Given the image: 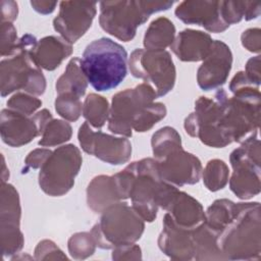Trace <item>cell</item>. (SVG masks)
<instances>
[{
	"label": "cell",
	"mask_w": 261,
	"mask_h": 261,
	"mask_svg": "<svg viewBox=\"0 0 261 261\" xmlns=\"http://www.w3.org/2000/svg\"><path fill=\"white\" fill-rule=\"evenodd\" d=\"M126 167L130 173L128 199L132 207L144 221L152 222L157 217L158 208L166 210L178 189L161 178L154 158H143Z\"/></svg>",
	"instance_id": "obj_1"
},
{
	"label": "cell",
	"mask_w": 261,
	"mask_h": 261,
	"mask_svg": "<svg viewBox=\"0 0 261 261\" xmlns=\"http://www.w3.org/2000/svg\"><path fill=\"white\" fill-rule=\"evenodd\" d=\"M224 260H259L261 214L259 202H240L233 219L217 238Z\"/></svg>",
	"instance_id": "obj_2"
},
{
	"label": "cell",
	"mask_w": 261,
	"mask_h": 261,
	"mask_svg": "<svg viewBox=\"0 0 261 261\" xmlns=\"http://www.w3.org/2000/svg\"><path fill=\"white\" fill-rule=\"evenodd\" d=\"M82 67L89 84L96 91H110L127 74V52L120 44L103 37L87 45Z\"/></svg>",
	"instance_id": "obj_3"
},
{
	"label": "cell",
	"mask_w": 261,
	"mask_h": 261,
	"mask_svg": "<svg viewBox=\"0 0 261 261\" xmlns=\"http://www.w3.org/2000/svg\"><path fill=\"white\" fill-rule=\"evenodd\" d=\"M38 40L31 34L22 35L17 43L15 52L0 63L1 96L6 97L15 91H23L36 97L46 90V79L34 61L31 51Z\"/></svg>",
	"instance_id": "obj_4"
},
{
	"label": "cell",
	"mask_w": 261,
	"mask_h": 261,
	"mask_svg": "<svg viewBox=\"0 0 261 261\" xmlns=\"http://www.w3.org/2000/svg\"><path fill=\"white\" fill-rule=\"evenodd\" d=\"M173 1L119 0L100 2L99 24L103 31L122 41H132L140 25L151 14L168 10Z\"/></svg>",
	"instance_id": "obj_5"
},
{
	"label": "cell",
	"mask_w": 261,
	"mask_h": 261,
	"mask_svg": "<svg viewBox=\"0 0 261 261\" xmlns=\"http://www.w3.org/2000/svg\"><path fill=\"white\" fill-rule=\"evenodd\" d=\"M145 230L144 219L125 202L107 207L91 229L96 246L103 250L135 244Z\"/></svg>",
	"instance_id": "obj_6"
},
{
	"label": "cell",
	"mask_w": 261,
	"mask_h": 261,
	"mask_svg": "<svg viewBox=\"0 0 261 261\" xmlns=\"http://www.w3.org/2000/svg\"><path fill=\"white\" fill-rule=\"evenodd\" d=\"M258 132H253L241 142V146L229 155L232 173L229 179L230 191L242 200H249L260 193L261 150Z\"/></svg>",
	"instance_id": "obj_7"
},
{
	"label": "cell",
	"mask_w": 261,
	"mask_h": 261,
	"mask_svg": "<svg viewBox=\"0 0 261 261\" xmlns=\"http://www.w3.org/2000/svg\"><path fill=\"white\" fill-rule=\"evenodd\" d=\"M82 164V153L73 144L56 148L40 168L38 181L41 190L51 197L64 196L72 189Z\"/></svg>",
	"instance_id": "obj_8"
},
{
	"label": "cell",
	"mask_w": 261,
	"mask_h": 261,
	"mask_svg": "<svg viewBox=\"0 0 261 261\" xmlns=\"http://www.w3.org/2000/svg\"><path fill=\"white\" fill-rule=\"evenodd\" d=\"M128 67L132 75L152 87L157 97L165 96L174 88L176 69L166 50L137 48L130 54Z\"/></svg>",
	"instance_id": "obj_9"
},
{
	"label": "cell",
	"mask_w": 261,
	"mask_h": 261,
	"mask_svg": "<svg viewBox=\"0 0 261 261\" xmlns=\"http://www.w3.org/2000/svg\"><path fill=\"white\" fill-rule=\"evenodd\" d=\"M158 98L148 84H140L113 95L109 110L108 129L125 138L133 136V123L144 107Z\"/></svg>",
	"instance_id": "obj_10"
},
{
	"label": "cell",
	"mask_w": 261,
	"mask_h": 261,
	"mask_svg": "<svg viewBox=\"0 0 261 261\" xmlns=\"http://www.w3.org/2000/svg\"><path fill=\"white\" fill-rule=\"evenodd\" d=\"M52 119L51 112L46 108L33 115H24L4 108L0 115L1 139L10 147H21L42 136Z\"/></svg>",
	"instance_id": "obj_11"
},
{
	"label": "cell",
	"mask_w": 261,
	"mask_h": 261,
	"mask_svg": "<svg viewBox=\"0 0 261 261\" xmlns=\"http://www.w3.org/2000/svg\"><path fill=\"white\" fill-rule=\"evenodd\" d=\"M21 207L17 190L8 182H2L0 196V239L3 257L17 254L24 245L20 230Z\"/></svg>",
	"instance_id": "obj_12"
},
{
	"label": "cell",
	"mask_w": 261,
	"mask_h": 261,
	"mask_svg": "<svg viewBox=\"0 0 261 261\" xmlns=\"http://www.w3.org/2000/svg\"><path fill=\"white\" fill-rule=\"evenodd\" d=\"M77 140L85 153L111 165H121L130 159L132 144L127 138L95 132L87 121L80 126Z\"/></svg>",
	"instance_id": "obj_13"
},
{
	"label": "cell",
	"mask_w": 261,
	"mask_h": 261,
	"mask_svg": "<svg viewBox=\"0 0 261 261\" xmlns=\"http://www.w3.org/2000/svg\"><path fill=\"white\" fill-rule=\"evenodd\" d=\"M97 13V3L89 1H61L53 28L69 44L79 41L91 28Z\"/></svg>",
	"instance_id": "obj_14"
},
{
	"label": "cell",
	"mask_w": 261,
	"mask_h": 261,
	"mask_svg": "<svg viewBox=\"0 0 261 261\" xmlns=\"http://www.w3.org/2000/svg\"><path fill=\"white\" fill-rule=\"evenodd\" d=\"M157 162L161 178L175 187L195 185L200 180L203 166L194 154L176 147L158 159Z\"/></svg>",
	"instance_id": "obj_15"
},
{
	"label": "cell",
	"mask_w": 261,
	"mask_h": 261,
	"mask_svg": "<svg viewBox=\"0 0 261 261\" xmlns=\"http://www.w3.org/2000/svg\"><path fill=\"white\" fill-rule=\"evenodd\" d=\"M232 66V53L228 45L214 40L209 55L197 70L198 86L204 91L219 89L227 81Z\"/></svg>",
	"instance_id": "obj_16"
},
{
	"label": "cell",
	"mask_w": 261,
	"mask_h": 261,
	"mask_svg": "<svg viewBox=\"0 0 261 261\" xmlns=\"http://www.w3.org/2000/svg\"><path fill=\"white\" fill-rule=\"evenodd\" d=\"M174 14L182 22L201 25L210 33H222L229 28L222 16L221 1H181Z\"/></svg>",
	"instance_id": "obj_17"
},
{
	"label": "cell",
	"mask_w": 261,
	"mask_h": 261,
	"mask_svg": "<svg viewBox=\"0 0 261 261\" xmlns=\"http://www.w3.org/2000/svg\"><path fill=\"white\" fill-rule=\"evenodd\" d=\"M194 228L179 226L166 212L162 221V230L158 237L159 249L172 260H192L194 258Z\"/></svg>",
	"instance_id": "obj_18"
},
{
	"label": "cell",
	"mask_w": 261,
	"mask_h": 261,
	"mask_svg": "<svg viewBox=\"0 0 261 261\" xmlns=\"http://www.w3.org/2000/svg\"><path fill=\"white\" fill-rule=\"evenodd\" d=\"M213 41L208 33L186 29L175 36L170 49L181 61H203L209 55Z\"/></svg>",
	"instance_id": "obj_19"
},
{
	"label": "cell",
	"mask_w": 261,
	"mask_h": 261,
	"mask_svg": "<svg viewBox=\"0 0 261 261\" xmlns=\"http://www.w3.org/2000/svg\"><path fill=\"white\" fill-rule=\"evenodd\" d=\"M72 45L61 37L47 36L40 39L31 51L36 64L45 70L56 69L72 53Z\"/></svg>",
	"instance_id": "obj_20"
},
{
	"label": "cell",
	"mask_w": 261,
	"mask_h": 261,
	"mask_svg": "<svg viewBox=\"0 0 261 261\" xmlns=\"http://www.w3.org/2000/svg\"><path fill=\"white\" fill-rule=\"evenodd\" d=\"M176 224L186 228H194L205 220L202 204L186 192L177 191L165 210Z\"/></svg>",
	"instance_id": "obj_21"
},
{
	"label": "cell",
	"mask_w": 261,
	"mask_h": 261,
	"mask_svg": "<svg viewBox=\"0 0 261 261\" xmlns=\"http://www.w3.org/2000/svg\"><path fill=\"white\" fill-rule=\"evenodd\" d=\"M122 201L113 175L100 174L92 178L87 187V204L95 213H102L107 207Z\"/></svg>",
	"instance_id": "obj_22"
},
{
	"label": "cell",
	"mask_w": 261,
	"mask_h": 261,
	"mask_svg": "<svg viewBox=\"0 0 261 261\" xmlns=\"http://www.w3.org/2000/svg\"><path fill=\"white\" fill-rule=\"evenodd\" d=\"M88 80L82 67V59L72 57L64 72L56 81L55 89L57 95L70 94L76 97H83L88 88Z\"/></svg>",
	"instance_id": "obj_23"
},
{
	"label": "cell",
	"mask_w": 261,
	"mask_h": 261,
	"mask_svg": "<svg viewBox=\"0 0 261 261\" xmlns=\"http://www.w3.org/2000/svg\"><path fill=\"white\" fill-rule=\"evenodd\" d=\"M218 232L212 229L204 221L193 229L194 258L201 260H224L218 244Z\"/></svg>",
	"instance_id": "obj_24"
},
{
	"label": "cell",
	"mask_w": 261,
	"mask_h": 261,
	"mask_svg": "<svg viewBox=\"0 0 261 261\" xmlns=\"http://www.w3.org/2000/svg\"><path fill=\"white\" fill-rule=\"evenodd\" d=\"M175 38V27L167 17L154 19L145 32L143 44L147 50H165Z\"/></svg>",
	"instance_id": "obj_25"
},
{
	"label": "cell",
	"mask_w": 261,
	"mask_h": 261,
	"mask_svg": "<svg viewBox=\"0 0 261 261\" xmlns=\"http://www.w3.org/2000/svg\"><path fill=\"white\" fill-rule=\"evenodd\" d=\"M238 210V203L228 199L215 200L205 211L204 222L219 232L233 219Z\"/></svg>",
	"instance_id": "obj_26"
},
{
	"label": "cell",
	"mask_w": 261,
	"mask_h": 261,
	"mask_svg": "<svg viewBox=\"0 0 261 261\" xmlns=\"http://www.w3.org/2000/svg\"><path fill=\"white\" fill-rule=\"evenodd\" d=\"M221 11L224 21L230 25L242 19L257 18L260 15L261 5L253 1H221Z\"/></svg>",
	"instance_id": "obj_27"
},
{
	"label": "cell",
	"mask_w": 261,
	"mask_h": 261,
	"mask_svg": "<svg viewBox=\"0 0 261 261\" xmlns=\"http://www.w3.org/2000/svg\"><path fill=\"white\" fill-rule=\"evenodd\" d=\"M110 106L107 99L96 93H90L83 103V116L93 127L100 129L109 117Z\"/></svg>",
	"instance_id": "obj_28"
},
{
	"label": "cell",
	"mask_w": 261,
	"mask_h": 261,
	"mask_svg": "<svg viewBox=\"0 0 261 261\" xmlns=\"http://www.w3.org/2000/svg\"><path fill=\"white\" fill-rule=\"evenodd\" d=\"M204 186L210 192L222 190L228 182L229 169L221 159H211L202 170Z\"/></svg>",
	"instance_id": "obj_29"
},
{
	"label": "cell",
	"mask_w": 261,
	"mask_h": 261,
	"mask_svg": "<svg viewBox=\"0 0 261 261\" xmlns=\"http://www.w3.org/2000/svg\"><path fill=\"white\" fill-rule=\"evenodd\" d=\"M72 127L70 123L62 119H52L46 126L38 145L41 147H54L62 145L70 140Z\"/></svg>",
	"instance_id": "obj_30"
},
{
	"label": "cell",
	"mask_w": 261,
	"mask_h": 261,
	"mask_svg": "<svg viewBox=\"0 0 261 261\" xmlns=\"http://www.w3.org/2000/svg\"><path fill=\"white\" fill-rule=\"evenodd\" d=\"M151 146L154 159H158L172 149L182 146L181 138L175 128L163 126L153 134Z\"/></svg>",
	"instance_id": "obj_31"
},
{
	"label": "cell",
	"mask_w": 261,
	"mask_h": 261,
	"mask_svg": "<svg viewBox=\"0 0 261 261\" xmlns=\"http://www.w3.org/2000/svg\"><path fill=\"white\" fill-rule=\"evenodd\" d=\"M167 110L163 103L152 102L144 107L140 115L133 123V130L145 133L150 130L156 123L166 116Z\"/></svg>",
	"instance_id": "obj_32"
},
{
	"label": "cell",
	"mask_w": 261,
	"mask_h": 261,
	"mask_svg": "<svg viewBox=\"0 0 261 261\" xmlns=\"http://www.w3.org/2000/svg\"><path fill=\"white\" fill-rule=\"evenodd\" d=\"M96 247V243L90 231L76 232L67 242L68 253L75 260H85L92 256L95 253Z\"/></svg>",
	"instance_id": "obj_33"
},
{
	"label": "cell",
	"mask_w": 261,
	"mask_h": 261,
	"mask_svg": "<svg viewBox=\"0 0 261 261\" xmlns=\"http://www.w3.org/2000/svg\"><path fill=\"white\" fill-rule=\"evenodd\" d=\"M54 106L57 114H59L66 121H76L83 113V104L81 98L74 95H57Z\"/></svg>",
	"instance_id": "obj_34"
},
{
	"label": "cell",
	"mask_w": 261,
	"mask_h": 261,
	"mask_svg": "<svg viewBox=\"0 0 261 261\" xmlns=\"http://www.w3.org/2000/svg\"><path fill=\"white\" fill-rule=\"evenodd\" d=\"M6 108L24 115H33L42 106V101L25 92H16L6 102Z\"/></svg>",
	"instance_id": "obj_35"
},
{
	"label": "cell",
	"mask_w": 261,
	"mask_h": 261,
	"mask_svg": "<svg viewBox=\"0 0 261 261\" xmlns=\"http://www.w3.org/2000/svg\"><path fill=\"white\" fill-rule=\"evenodd\" d=\"M18 40L16 29L12 22H1L0 50L2 57H9L15 52Z\"/></svg>",
	"instance_id": "obj_36"
},
{
	"label": "cell",
	"mask_w": 261,
	"mask_h": 261,
	"mask_svg": "<svg viewBox=\"0 0 261 261\" xmlns=\"http://www.w3.org/2000/svg\"><path fill=\"white\" fill-rule=\"evenodd\" d=\"M36 260H59L67 259L63 251L51 240H42L35 248Z\"/></svg>",
	"instance_id": "obj_37"
},
{
	"label": "cell",
	"mask_w": 261,
	"mask_h": 261,
	"mask_svg": "<svg viewBox=\"0 0 261 261\" xmlns=\"http://www.w3.org/2000/svg\"><path fill=\"white\" fill-rule=\"evenodd\" d=\"M241 43L245 49L253 53L261 51V31L259 28H251L243 32Z\"/></svg>",
	"instance_id": "obj_38"
},
{
	"label": "cell",
	"mask_w": 261,
	"mask_h": 261,
	"mask_svg": "<svg viewBox=\"0 0 261 261\" xmlns=\"http://www.w3.org/2000/svg\"><path fill=\"white\" fill-rule=\"evenodd\" d=\"M112 259L115 261L120 260H141L142 250L140 246L129 244L125 246H119L112 249Z\"/></svg>",
	"instance_id": "obj_39"
},
{
	"label": "cell",
	"mask_w": 261,
	"mask_h": 261,
	"mask_svg": "<svg viewBox=\"0 0 261 261\" xmlns=\"http://www.w3.org/2000/svg\"><path fill=\"white\" fill-rule=\"evenodd\" d=\"M51 153L52 151L47 148H38L31 151L24 159V164L27 166L25 170H28V168H41Z\"/></svg>",
	"instance_id": "obj_40"
},
{
	"label": "cell",
	"mask_w": 261,
	"mask_h": 261,
	"mask_svg": "<svg viewBox=\"0 0 261 261\" xmlns=\"http://www.w3.org/2000/svg\"><path fill=\"white\" fill-rule=\"evenodd\" d=\"M245 73L249 80L255 85L260 87L261 76H260V55L251 57L245 66Z\"/></svg>",
	"instance_id": "obj_41"
},
{
	"label": "cell",
	"mask_w": 261,
	"mask_h": 261,
	"mask_svg": "<svg viewBox=\"0 0 261 261\" xmlns=\"http://www.w3.org/2000/svg\"><path fill=\"white\" fill-rule=\"evenodd\" d=\"M1 7V22H13L17 18L18 5L15 1L2 0L0 2Z\"/></svg>",
	"instance_id": "obj_42"
},
{
	"label": "cell",
	"mask_w": 261,
	"mask_h": 261,
	"mask_svg": "<svg viewBox=\"0 0 261 261\" xmlns=\"http://www.w3.org/2000/svg\"><path fill=\"white\" fill-rule=\"evenodd\" d=\"M31 5L37 12L41 14H50L52 13L56 6L57 2H51V1H40V0H32Z\"/></svg>",
	"instance_id": "obj_43"
},
{
	"label": "cell",
	"mask_w": 261,
	"mask_h": 261,
	"mask_svg": "<svg viewBox=\"0 0 261 261\" xmlns=\"http://www.w3.org/2000/svg\"><path fill=\"white\" fill-rule=\"evenodd\" d=\"M3 163H2V182H6V180L9 178V170L6 169V164L4 161V157H2Z\"/></svg>",
	"instance_id": "obj_44"
}]
</instances>
